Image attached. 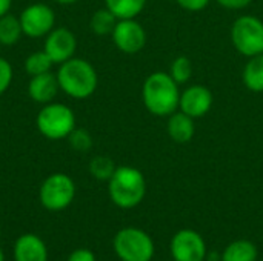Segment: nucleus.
<instances>
[{"mask_svg":"<svg viewBox=\"0 0 263 261\" xmlns=\"http://www.w3.org/2000/svg\"><path fill=\"white\" fill-rule=\"evenodd\" d=\"M142 100L146 111L154 117H170L179 109L180 89L170 72L149 74L142 86Z\"/></svg>","mask_w":263,"mask_h":261,"instance_id":"f257e3e1","label":"nucleus"},{"mask_svg":"<svg viewBox=\"0 0 263 261\" xmlns=\"http://www.w3.org/2000/svg\"><path fill=\"white\" fill-rule=\"evenodd\" d=\"M60 91L71 98L85 100L91 97L99 86V75L91 62L72 57L59 65L55 72Z\"/></svg>","mask_w":263,"mask_h":261,"instance_id":"f03ea898","label":"nucleus"},{"mask_svg":"<svg viewBox=\"0 0 263 261\" xmlns=\"http://www.w3.org/2000/svg\"><path fill=\"white\" fill-rule=\"evenodd\" d=\"M111 202L120 209H133L142 203L146 194V180L134 166H117L108 180Z\"/></svg>","mask_w":263,"mask_h":261,"instance_id":"7ed1b4c3","label":"nucleus"},{"mask_svg":"<svg viewBox=\"0 0 263 261\" xmlns=\"http://www.w3.org/2000/svg\"><path fill=\"white\" fill-rule=\"evenodd\" d=\"M35 126L39 132L48 140H65L77 128L76 114L68 105L51 102L42 105L35 117Z\"/></svg>","mask_w":263,"mask_h":261,"instance_id":"20e7f679","label":"nucleus"},{"mask_svg":"<svg viewBox=\"0 0 263 261\" xmlns=\"http://www.w3.org/2000/svg\"><path fill=\"white\" fill-rule=\"evenodd\" d=\"M112 248L122 261H151L154 257L153 238L139 228L120 229L114 237Z\"/></svg>","mask_w":263,"mask_h":261,"instance_id":"39448f33","label":"nucleus"},{"mask_svg":"<svg viewBox=\"0 0 263 261\" xmlns=\"http://www.w3.org/2000/svg\"><path fill=\"white\" fill-rule=\"evenodd\" d=\"M231 42L243 57L263 54V22L256 15H240L231 26Z\"/></svg>","mask_w":263,"mask_h":261,"instance_id":"423d86ee","label":"nucleus"},{"mask_svg":"<svg viewBox=\"0 0 263 261\" xmlns=\"http://www.w3.org/2000/svg\"><path fill=\"white\" fill-rule=\"evenodd\" d=\"M76 197L74 180L62 172L48 175L40 185L39 198L45 209L59 212L66 209Z\"/></svg>","mask_w":263,"mask_h":261,"instance_id":"0eeeda50","label":"nucleus"},{"mask_svg":"<svg viewBox=\"0 0 263 261\" xmlns=\"http://www.w3.org/2000/svg\"><path fill=\"white\" fill-rule=\"evenodd\" d=\"M18 20L23 35L29 38H45L55 28V12L46 3H31L22 9Z\"/></svg>","mask_w":263,"mask_h":261,"instance_id":"6e6552de","label":"nucleus"},{"mask_svg":"<svg viewBox=\"0 0 263 261\" xmlns=\"http://www.w3.org/2000/svg\"><path fill=\"white\" fill-rule=\"evenodd\" d=\"M111 37L116 48L128 55L139 54L146 45V31L136 18L117 20Z\"/></svg>","mask_w":263,"mask_h":261,"instance_id":"1a4fd4ad","label":"nucleus"},{"mask_svg":"<svg viewBox=\"0 0 263 261\" xmlns=\"http://www.w3.org/2000/svg\"><path fill=\"white\" fill-rule=\"evenodd\" d=\"M170 251L174 261H205L206 258L205 240L193 229H180L174 234Z\"/></svg>","mask_w":263,"mask_h":261,"instance_id":"9d476101","label":"nucleus"},{"mask_svg":"<svg viewBox=\"0 0 263 261\" xmlns=\"http://www.w3.org/2000/svg\"><path fill=\"white\" fill-rule=\"evenodd\" d=\"M43 51L52 60V63L60 65L72 57H76L77 51V38L76 34L66 26H55L45 38H43Z\"/></svg>","mask_w":263,"mask_h":261,"instance_id":"9b49d317","label":"nucleus"},{"mask_svg":"<svg viewBox=\"0 0 263 261\" xmlns=\"http://www.w3.org/2000/svg\"><path fill=\"white\" fill-rule=\"evenodd\" d=\"M214 103L213 92L205 85H191L185 91L180 92L179 111L185 112L186 115L196 118L205 117Z\"/></svg>","mask_w":263,"mask_h":261,"instance_id":"f8f14e48","label":"nucleus"},{"mask_svg":"<svg viewBox=\"0 0 263 261\" xmlns=\"http://www.w3.org/2000/svg\"><path fill=\"white\" fill-rule=\"evenodd\" d=\"M59 91H60V86H59L57 75L52 74L51 71L29 78L28 95L32 102L39 105H46V103L54 102Z\"/></svg>","mask_w":263,"mask_h":261,"instance_id":"ddd939ff","label":"nucleus"},{"mask_svg":"<svg viewBox=\"0 0 263 261\" xmlns=\"http://www.w3.org/2000/svg\"><path fill=\"white\" fill-rule=\"evenodd\" d=\"M14 260L48 261V249L45 242L34 234L20 235L14 245Z\"/></svg>","mask_w":263,"mask_h":261,"instance_id":"4468645a","label":"nucleus"},{"mask_svg":"<svg viewBox=\"0 0 263 261\" xmlns=\"http://www.w3.org/2000/svg\"><path fill=\"white\" fill-rule=\"evenodd\" d=\"M166 132L170 135V138L174 143H188L193 140L194 134H196V125H194V118L186 115L182 111H176L168 117L166 122Z\"/></svg>","mask_w":263,"mask_h":261,"instance_id":"2eb2a0df","label":"nucleus"},{"mask_svg":"<svg viewBox=\"0 0 263 261\" xmlns=\"http://www.w3.org/2000/svg\"><path fill=\"white\" fill-rule=\"evenodd\" d=\"M242 82L248 91L256 94L263 92V54L248 58L242 71Z\"/></svg>","mask_w":263,"mask_h":261,"instance_id":"dca6fc26","label":"nucleus"},{"mask_svg":"<svg viewBox=\"0 0 263 261\" xmlns=\"http://www.w3.org/2000/svg\"><path fill=\"white\" fill-rule=\"evenodd\" d=\"M257 255L259 252L254 243L248 240H236L225 248L220 261H256Z\"/></svg>","mask_w":263,"mask_h":261,"instance_id":"f3484780","label":"nucleus"},{"mask_svg":"<svg viewBox=\"0 0 263 261\" xmlns=\"http://www.w3.org/2000/svg\"><path fill=\"white\" fill-rule=\"evenodd\" d=\"M108 8L119 20L137 18L146 6L148 0H103Z\"/></svg>","mask_w":263,"mask_h":261,"instance_id":"a211bd4d","label":"nucleus"},{"mask_svg":"<svg viewBox=\"0 0 263 261\" xmlns=\"http://www.w3.org/2000/svg\"><path fill=\"white\" fill-rule=\"evenodd\" d=\"M23 29L18 20V15L6 14L0 17V45L12 46L20 42Z\"/></svg>","mask_w":263,"mask_h":261,"instance_id":"6ab92c4d","label":"nucleus"},{"mask_svg":"<svg viewBox=\"0 0 263 261\" xmlns=\"http://www.w3.org/2000/svg\"><path fill=\"white\" fill-rule=\"evenodd\" d=\"M117 17L108 9V8H100L97 9L91 18H89V28L91 31L96 34V35H111L114 28H116V23H117Z\"/></svg>","mask_w":263,"mask_h":261,"instance_id":"aec40b11","label":"nucleus"},{"mask_svg":"<svg viewBox=\"0 0 263 261\" xmlns=\"http://www.w3.org/2000/svg\"><path fill=\"white\" fill-rule=\"evenodd\" d=\"M52 60L48 57V54L42 49V51H35V52H31L26 60H25V71L29 77H34V75H40V74H45V72H49L51 68H52Z\"/></svg>","mask_w":263,"mask_h":261,"instance_id":"412c9836","label":"nucleus"},{"mask_svg":"<svg viewBox=\"0 0 263 261\" xmlns=\"http://www.w3.org/2000/svg\"><path fill=\"white\" fill-rule=\"evenodd\" d=\"M116 163L112 162V158L106 157V155H96L94 158H91L89 162V174L96 178V180H100V182H108L114 171H116Z\"/></svg>","mask_w":263,"mask_h":261,"instance_id":"4be33fe9","label":"nucleus"},{"mask_svg":"<svg viewBox=\"0 0 263 261\" xmlns=\"http://www.w3.org/2000/svg\"><path fill=\"white\" fill-rule=\"evenodd\" d=\"M168 72L177 85H183V83L190 82V78L193 75V63L186 55H179L171 62Z\"/></svg>","mask_w":263,"mask_h":261,"instance_id":"5701e85b","label":"nucleus"},{"mask_svg":"<svg viewBox=\"0 0 263 261\" xmlns=\"http://www.w3.org/2000/svg\"><path fill=\"white\" fill-rule=\"evenodd\" d=\"M71 148L77 152H88L92 148V137L83 128H76L66 138Z\"/></svg>","mask_w":263,"mask_h":261,"instance_id":"b1692460","label":"nucleus"},{"mask_svg":"<svg viewBox=\"0 0 263 261\" xmlns=\"http://www.w3.org/2000/svg\"><path fill=\"white\" fill-rule=\"evenodd\" d=\"M12 78H14V71L11 63L5 57H0V97L11 88Z\"/></svg>","mask_w":263,"mask_h":261,"instance_id":"393cba45","label":"nucleus"},{"mask_svg":"<svg viewBox=\"0 0 263 261\" xmlns=\"http://www.w3.org/2000/svg\"><path fill=\"white\" fill-rule=\"evenodd\" d=\"M180 8H183L185 11H190V12H197V11H202L205 9L211 0H174Z\"/></svg>","mask_w":263,"mask_h":261,"instance_id":"a878e982","label":"nucleus"},{"mask_svg":"<svg viewBox=\"0 0 263 261\" xmlns=\"http://www.w3.org/2000/svg\"><path fill=\"white\" fill-rule=\"evenodd\" d=\"M222 8L231 9V11H239V9H245L248 8L253 0H216Z\"/></svg>","mask_w":263,"mask_h":261,"instance_id":"bb28decb","label":"nucleus"},{"mask_svg":"<svg viewBox=\"0 0 263 261\" xmlns=\"http://www.w3.org/2000/svg\"><path fill=\"white\" fill-rule=\"evenodd\" d=\"M66 261H96V255L92 251L82 248V249H76L74 252H71Z\"/></svg>","mask_w":263,"mask_h":261,"instance_id":"cd10ccee","label":"nucleus"},{"mask_svg":"<svg viewBox=\"0 0 263 261\" xmlns=\"http://www.w3.org/2000/svg\"><path fill=\"white\" fill-rule=\"evenodd\" d=\"M12 6V0H0V17L9 14Z\"/></svg>","mask_w":263,"mask_h":261,"instance_id":"c85d7f7f","label":"nucleus"},{"mask_svg":"<svg viewBox=\"0 0 263 261\" xmlns=\"http://www.w3.org/2000/svg\"><path fill=\"white\" fill-rule=\"evenodd\" d=\"M55 3H59V5H63V6H68V5H74V3H77L79 0H54Z\"/></svg>","mask_w":263,"mask_h":261,"instance_id":"c756f323","label":"nucleus"},{"mask_svg":"<svg viewBox=\"0 0 263 261\" xmlns=\"http://www.w3.org/2000/svg\"><path fill=\"white\" fill-rule=\"evenodd\" d=\"M0 261H5V254H3L2 248H0Z\"/></svg>","mask_w":263,"mask_h":261,"instance_id":"7c9ffc66","label":"nucleus"},{"mask_svg":"<svg viewBox=\"0 0 263 261\" xmlns=\"http://www.w3.org/2000/svg\"><path fill=\"white\" fill-rule=\"evenodd\" d=\"M0 235H2V229H0Z\"/></svg>","mask_w":263,"mask_h":261,"instance_id":"2f4dec72","label":"nucleus"}]
</instances>
